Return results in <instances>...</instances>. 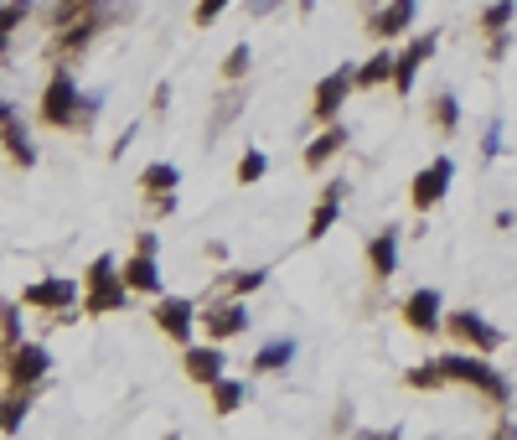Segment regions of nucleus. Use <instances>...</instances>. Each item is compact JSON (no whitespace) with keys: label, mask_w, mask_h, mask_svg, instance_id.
<instances>
[{"label":"nucleus","mask_w":517,"mask_h":440,"mask_svg":"<svg viewBox=\"0 0 517 440\" xmlns=\"http://www.w3.org/2000/svg\"><path fill=\"white\" fill-rule=\"evenodd\" d=\"M99 109H104V94H83V83L73 78V68L57 63V73L42 83L37 125L42 130H94Z\"/></svg>","instance_id":"1"},{"label":"nucleus","mask_w":517,"mask_h":440,"mask_svg":"<svg viewBox=\"0 0 517 440\" xmlns=\"http://www.w3.org/2000/svg\"><path fill=\"white\" fill-rule=\"evenodd\" d=\"M440 368H445L450 384L481 394L492 409H507V404H512V378L486 363V352H471V347L461 352V347H455V352H445V358H440Z\"/></svg>","instance_id":"2"},{"label":"nucleus","mask_w":517,"mask_h":440,"mask_svg":"<svg viewBox=\"0 0 517 440\" xmlns=\"http://www.w3.org/2000/svg\"><path fill=\"white\" fill-rule=\"evenodd\" d=\"M135 16V6H109V0H99L88 16H78V21H68V26H57L52 32V42H47V57L52 63H78V57L88 52V42H94L104 26H114V21H130Z\"/></svg>","instance_id":"3"},{"label":"nucleus","mask_w":517,"mask_h":440,"mask_svg":"<svg viewBox=\"0 0 517 440\" xmlns=\"http://www.w3.org/2000/svg\"><path fill=\"white\" fill-rule=\"evenodd\" d=\"M0 373H6L11 389H42L52 373V352L42 342H16L0 352Z\"/></svg>","instance_id":"4"},{"label":"nucleus","mask_w":517,"mask_h":440,"mask_svg":"<svg viewBox=\"0 0 517 440\" xmlns=\"http://www.w3.org/2000/svg\"><path fill=\"white\" fill-rule=\"evenodd\" d=\"M197 311H202V301H187V296H161L150 301V321L161 327V337L166 342H176V347H187L197 332H202V321H197Z\"/></svg>","instance_id":"5"},{"label":"nucleus","mask_w":517,"mask_h":440,"mask_svg":"<svg viewBox=\"0 0 517 440\" xmlns=\"http://www.w3.org/2000/svg\"><path fill=\"white\" fill-rule=\"evenodd\" d=\"M197 321H202V332H207L212 342H233V337L249 332V306H243L238 296L212 290V296L202 301V311H197Z\"/></svg>","instance_id":"6"},{"label":"nucleus","mask_w":517,"mask_h":440,"mask_svg":"<svg viewBox=\"0 0 517 440\" xmlns=\"http://www.w3.org/2000/svg\"><path fill=\"white\" fill-rule=\"evenodd\" d=\"M357 94V68H331L321 83H316V94H311V125H331V120H342V109L347 99Z\"/></svg>","instance_id":"7"},{"label":"nucleus","mask_w":517,"mask_h":440,"mask_svg":"<svg viewBox=\"0 0 517 440\" xmlns=\"http://www.w3.org/2000/svg\"><path fill=\"white\" fill-rule=\"evenodd\" d=\"M450 187H455V161H450V156H435L430 166L414 171V182H409V208H414V213H435L440 202L450 197Z\"/></svg>","instance_id":"8"},{"label":"nucleus","mask_w":517,"mask_h":440,"mask_svg":"<svg viewBox=\"0 0 517 440\" xmlns=\"http://www.w3.org/2000/svg\"><path fill=\"white\" fill-rule=\"evenodd\" d=\"M445 337H455V347H471V352H492L502 347V332L486 321L481 311H471V306H455V311H445Z\"/></svg>","instance_id":"9"},{"label":"nucleus","mask_w":517,"mask_h":440,"mask_svg":"<svg viewBox=\"0 0 517 440\" xmlns=\"http://www.w3.org/2000/svg\"><path fill=\"white\" fill-rule=\"evenodd\" d=\"M399 316H404V327L414 337H440L445 332V296H440L435 285H419V290H409V296H404Z\"/></svg>","instance_id":"10"},{"label":"nucleus","mask_w":517,"mask_h":440,"mask_svg":"<svg viewBox=\"0 0 517 440\" xmlns=\"http://www.w3.org/2000/svg\"><path fill=\"white\" fill-rule=\"evenodd\" d=\"M440 52V32H419L409 47H399V52H393V94H399V99H409L414 94V78H419V68L424 63H430V57Z\"/></svg>","instance_id":"11"},{"label":"nucleus","mask_w":517,"mask_h":440,"mask_svg":"<svg viewBox=\"0 0 517 440\" xmlns=\"http://www.w3.org/2000/svg\"><path fill=\"white\" fill-rule=\"evenodd\" d=\"M78 280H63V275H42V280H32L21 290V306L26 311H52V316H63V311H73V306H83L78 301Z\"/></svg>","instance_id":"12"},{"label":"nucleus","mask_w":517,"mask_h":440,"mask_svg":"<svg viewBox=\"0 0 517 440\" xmlns=\"http://www.w3.org/2000/svg\"><path fill=\"white\" fill-rule=\"evenodd\" d=\"M419 6L424 0H388V6H378L368 16V37L373 42H399L414 32V21H419Z\"/></svg>","instance_id":"13"},{"label":"nucleus","mask_w":517,"mask_h":440,"mask_svg":"<svg viewBox=\"0 0 517 440\" xmlns=\"http://www.w3.org/2000/svg\"><path fill=\"white\" fill-rule=\"evenodd\" d=\"M181 373H187L192 378V384H218V378L228 373V358H223V342H187V347H181Z\"/></svg>","instance_id":"14"},{"label":"nucleus","mask_w":517,"mask_h":440,"mask_svg":"<svg viewBox=\"0 0 517 440\" xmlns=\"http://www.w3.org/2000/svg\"><path fill=\"white\" fill-rule=\"evenodd\" d=\"M342 202H347V182L342 176H331V182L321 187V197H316V208H311V223H306V244H321L331 228H337V218H342Z\"/></svg>","instance_id":"15"},{"label":"nucleus","mask_w":517,"mask_h":440,"mask_svg":"<svg viewBox=\"0 0 517 440\" xmlns=\"http://www.w3.org/2000/svg\"><path fill=\"white\" fill-rule=\"evenodd\" d=\"M352 145V125H342V120H331V125H321L316 130V140L306 145V156H300V166L306 171H326L331 161H337L342 151Z\"/></svg>","instance_id":"16"},{"label":"nucleus","mask_w":517,"mask_h":440,"mask_svg":"<svg viewBox=\"0 0 517 440\" xmlns=\"http://www.w3.org/2000/svg\"><path fill=\"white\" fill-rule=\"evenodd\" d=\"M119 275H125V285L135 290V296H150V301H156L161 296V290H166V280H161V264H156V254H130L125 264H119Z\"/></svg>","instance_id":"17"},{"label":"nucleus","mask_w":517,"mask_h":440,"mask_svg":"<svg viewBox=\"0 0 517 440\" xmlns=\"http://www.w3.org/2000/svg\"><path fill=\"white\" fill-rule=\"evenodd\" d=\"M368 270H373V280L378 285H388L393 275H399V228H383V233H373L368 244Z\"/></svg>","instance_id":"18"},{"label":"nucleus","mask_w":517,"mask_h":440,"mask_svg":"<svg viewBox=\"0 0 517 440\" xmlns=\"http://www.w3.org/2000/svg\"><path fill=\"white\" fill-rule=\"evenodd\" d=\"M430 130L440 135V140H455L461 135V120H466V109H461V99H455V88H440V94L430 99Z\"/></svg>","instance_id":"19"},{"label":"nucleus","mask_w":517,"mask_h":440,"mask_svg":"<svg viewBox=\"0 0 517 440\" xmlns=\"http://www.w3.org/2000/svg\"><path fill=\"white\" fill-rule=\"evenodd\" d=\"M135 290L125 280H114V285H94V290H83V316L88 321H99V316H114V311H125L130 306Z\"/></svg>","instance_id":"20"},{"label":"nucleus","mask_w":517,"mask_h":440,"mask_svg":"<svg viewBox=\"0 0 517 440\" xmlns=\"http://www.w3.org/2000/svg\"><path fill=\"white\" fill-rule=\"evenodd\" d=\"M0 151L11 156V166H16V171H32V166H37V140H32V125H21V120L0 125Z\"/></svg>","instance_id":"21"},{"label":"nucleus","mask_w":517,"mask_h":440,"mask_svg":"<svg viewBox=\"0 0 517 440\" xmlns=\"http://www.w3.org/2000/svg\"><path fill=\"white\" fill-rule=\"evenodd\" d=\"M207 399H212V415L218 420H228V415H238L243 404H249V384L243 378H218V384H207Z\"/></svg>","instance_id":"22"},{"label":"nucleus","mask_w":517,"mask_h":440,"mask_svg":"<svg viewBox=\"0 0 517 440\" xmlns=\"http://www.w3.org/2000/svg\"><path fill=\"white\" fill-rule=\"evenodd\" d=\"M264 285H269V270H264V264H254V270H228V275H218V285H212V290H223V296L249 301L254 290H264Z\"/></svg>","instance_id":"23"},{"label":"nucleus","mask_w":517,"mask_h":440,"mask_svg":"<svg viewBox=\"0 0 517 440\" xmlns=\"http://www.w3.org/2000/svg\"><path fill=\"white\" fill-rule=\"evenodd\" d=\"M32 399H37V389L0 394V435H16V430L26 425V415H32Z\"/></svg>","instance_id":"24"},{"label":"nucleus","mask_w":517,"mask_h":440,"mask_svg":"<svg viewBox=\"0 0 517 440\" xmlns=\"http://www.w3.org/2000/svg\"><path fill=\"white\" fill-rule=\"evenodd\" d=\"M295 363V337H275V342H264L259 352H254V373H285Z\"/></svg>","instance_id":"25"},{"label":"nucleus","mask_w":517,"mask_h":440,"mask_svg":"<svg viewBox=\"0 0 517 440\" xmlns=\"http://www.w3.org/2000/svg\"><path fill=\"white\" fill-rule=\"evenodd\" d=\"M388 83H393V52L378 47L368 63H357V88H368V94H373V88H388Z\"/></svg>","instance_id":"26"},{"label":"nucleus","mask_w":517,"mask_h":440,"mask_svg":"<svg viewBox=\"0 0 517 440\" xmlns=\"http://www.w3.org/2000/svg\"><path fill=\"white\" fill-rule=\"evenodd\" d=\"M181 187V171L171 161H150L140 171V197H156V192H176Z\"/></svg>","instance_id":"27"},{"label":"nucleus","mask_w":517,"mask_h":440,"mask_svg":"<svg viewBox=\"0 0 517 440\" xmlns=\"http://www.w3.org/2000/svg\"><path fill=\"white\" fill-rule=\"evenodd\" d=\"M94 6H99V0H47V6H42V26H47V32H57V26L88 16Z\"/></svg>","instance_id":"28"},{"label":"nucleus","mask_w":517,"mask_h":440,"mask_svg":"<svg viewBox=\"0 0 517 440\" xmlns=\"http://www.w3.org/2000/svg\"><path fill=\"white\" fill-rule=\"evenodd\" d=\"M445 384H450V378H445L440 358H435V363H414V368L404 373V389H419V394H440Z\"/></svg>","instance_id":"29"},{"label":"nucleus","mask_w":517,"mask_h":440,"mask_svg":"<svg viewBox=\"0 0 517 440\" xmlns=\"http://www.w3.org/2000/svg\"><path fill=\"white\" fill-rule=\"evenodd\" d=\"M21 296L16 301H0V352L6 347H16V342H26V321H21Z\"/></svg>","instance_id":"30"},{"label":"nucleus","mask_w":517,"mask_h":440,"mask_svg":"<svg viewBox=\"0 0 517 440\" xmlns=\"http://www.w3.org/2000/svg\"><path fill=\"white\" fill-rule=\"evenodd\" d=\"M512 16H517V0H492V6L476 16V26H481L486 37H497V32H507V26H512Z\"/></svg>","instance_id":"31"},{"label":"nucleus","mask_w":517,"mask_h":440,"mask_svg":"<svg viewBox=\"0 0 517 440\" xmlns=\"http://www.w3.org/2000/svg\"><path fill=\"white\" fill-rule=\"evenodd\" d=\"M249 68H254V47L249 42H233L228 57H223V83H243V78H249Z\"/></svg>","instance_id":"32"},{"label":"nucleus","mask_w":517,"mask_h":440,"mask_svg":"<svg viewBox=\"0 0 517 440\" xmlns=\"http://www.w3.org/2000/svg\"><path fill=\"white\" fill-rule=\"evenodd\" d=\"M114 280H125V275H119V259H114V254H94V259H88V270H83V290H94V285H114Z\"/></svg>","instance_id":"33"},{"label":"nucleus","mask_w":517,"mask_h":440,"mask_svg":"<svg viewBox=\"0 0 517 440\" xmlns=\"http://www.w3.org/2000/svg\"><path fill=\"white\" fill-rule=\"evenodd\" d=\"M264 171H269V156L249 145V151L238 156V171H233V176H238V187H254V182H264Z\"/></svg>","instance_id":"34"},{"label":"nucleus","mask_w":517,"mask_h":440,"mask_svg":"<svg viewBox=\"0 0 517 440\" xmlns=\"http://www.w3.org/2000/svg\"><path fill=\"white\" fill-rule=\"evenodd\" d=\"M37 11V0H0V32L16 37V26H26Z\"/></svg>","instance_id":"35"},{"label":"nucleus","mask_w":517,"mask_h":440,"mask_svg":"<svg viewBox=\"0 0 517 440\" xmlns=\"http://www.w3.org/2000/svg\"><path fill=\"white\" fill-rule=\"evenodd\" d=\"M228 6H233V0H197V11H192V21H197V26H212V21H218V16H223Z\"/></svg>","instance_id":"36"},{"label":"nucleus","mask_w":517,"mask_h":440,"mask_svg":"<svg viewBox=\"0 0 517 440\" xmlns=\"http://www.w3.org/2000/svg\"><path fill=\"white\" fill-rule=\"evenodd\" d=\"M502 156V125L492 120V125H486V135H481V161H497Z\"/></svg>","instance_id":"37"},{"label":"nucleus","mask_w":517,"mask_h":440,"mask_svg":"<svg viewBox=\"0 0 517 440\" xmlns=\"http://www.w3.org/2000/svg\"><path fill=\"white\" fill-rule=\"evenodd\" d=\"M145 208H150V218H171L181 202H176V192H156V197H145Z\"/></svg>","instance_id":"38"},{"label":"nucleus","mask_w":517,"mask_h":440,"mask_svg":"<svg viewBox=\"0 0 517 440\" xmlns=\"http://www.w3.org/2000/svg\"><path fill=\"white\" fill-rule=\"evenodd\" d=\"M507 52H512V37H507V32H497V37H486V63H502Z\"/></svg>","instance_id":"39"},{"label":"nucleus","mask_w":517,"mask_h":440,"mask_svg":"<svg viewBox=\"0 0 517 440\" xmlns=\"http://www.w3.org/2000/svg\"><path fill=\"white\" fill-rule=\"evenodd\" d=\"M135 135H140V125H125V135H119V140L109 145V161H119V156H125L130 145H135Z\"/></svg>","instance_id":"40"},{"label":"nucleus","mask_w":517,"mask_h":440,"mask_svg":"<svg viewBox=\"0 0 517 440\" xmlns=\"http://www.w3.org/2000/svg\"><path fill=\"white\" fill-rule=\"evenodd\" d=\"M243 6H249V16H254V21H264V16H275V11L285 6V0H243Z\"/></svg>","instance_id":"41"},{"label":"nucleus","mask_w":517,"mask_h":440,"mask_svg":"<svg viewBox=\"0 0 517 440\" xmlns=\"http://www.w3.org/2000/svg\"><path fill=\"white\" fill-rule=\"evenodd\" d=\"M135 249H140V254H161V239L145 228V233H135Z\"/></svg>","instance_id":"42"},{"label":"nucleus","mask_w":517,"mask_h":440,"mask_svg":"<svg viewBox=\"0 0 517 440\" xmlns=\"http://www.w3.org/2000/svg\"><path fill=\"white\" fill-rule=\"evenodd\" d=\"M202 254H207L212 264H228V244H223V239H212V244H202Z\"/></svg>","instance_id":"43"},{"label":"nucleus","mask_w":517,"mask_h":440,"mask_svg":"<svg viewBox=\"0 0 517 440\" xmlns=\"http://www.w3.org/2000/svg\"><path fill=\"white\" fill-rule=\"evenodd\" d=\"M150 109H171V83H161L156 94H150Z\"/></svg>","instance_id":"44"},{"label":"nucleus","mask_w":517,"mask_h":440,"mask_svg":"<svg viewBox=\"0 0 517 440\" xmlns=\"http://www.w3.org/2000/svg\"><path fill=\"white\" fill-rule=\"evenodd\" d=\"M492 435H507V440H512V435H517V420H497V425H492Z\"/></svg>","instance_id":"45"},{"label":"nucleus","mask_w":517,"mask_h":440,"mask_svg":"<svg viewBox=\"0 0 517 440\" xmlns=\"http://www.w3.org/2000/svg\"><path fill=\"white\" fill-rule=\"evenodd\" d=\"M11 120H16V104H11V99H0V125H11Z\"/></svg>","instance_id":"46"},{"label":"nucleus","mask_w":517,"mask_h":440,"mask_svg":"<svg viewBox=\"0 0 517 440\" xmlns=\"http://www.w3.org/2000/svg\"><path fill=\"white\" fill-rule=\"evenodd\" d=\"M11 47V32H0V52H6Z\"/></svg>","instance_id":"47"}]
</instances>
